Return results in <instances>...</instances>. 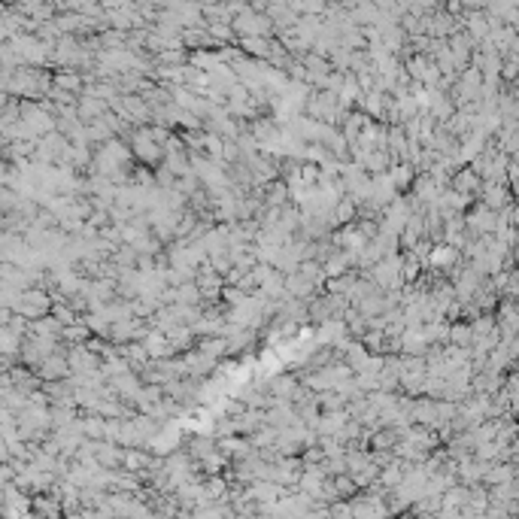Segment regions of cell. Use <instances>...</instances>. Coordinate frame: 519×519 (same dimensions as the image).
I'll list each match as a JSON object with an SVG mask.
<instances>
[{
  "label": "cell",
  "instance_id": "cell-1",
  "mask_svg": "<svg viewBox=\"0 0 519 519\" xmlns=\"http://www.w3.org/2000/svg\"><path fill=\"white\" fill-rule=\"evenodd\" d=\"M456 185H459L462 191H471V188H477V176H474L471 170H465V173H462V176L456 179Z\"/></svg>",
  "mask_w": 519,
  "mask_h": 519
}]
</instances>
